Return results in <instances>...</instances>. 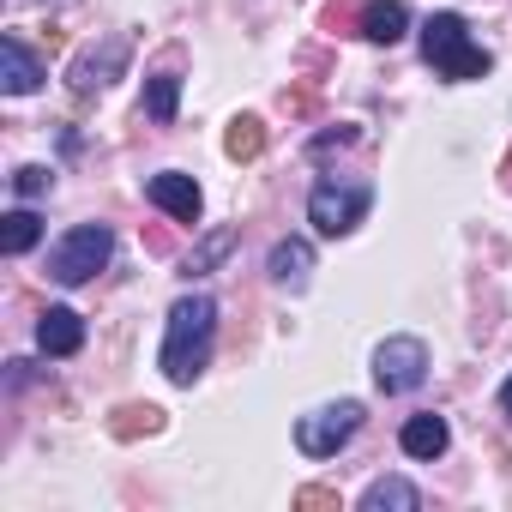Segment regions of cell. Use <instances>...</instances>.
Returning a JSON list of instances; mask_svg holds the SVG:
<instances>
[{"label":"cell","mask_w":512,"mask_h":512,"mask_svg":"<svg viewBox=\"0 0 512 512\" xmlns=\"http://www.w3.org/2000/svg\"><path fill=\"white\" fill-rule=\"evenodd\" d=\"M37 241H43V223H37V211H7V217H0V247H7L13 260H19V253H31Z\"/></svg>","instance_id":"obj_14"},{"label":"cell","mask_w":512,"mask_h":512,"mask_svg":"<svg viewBox=\"0 0 512 512\" xmlns=\"http://www.w3.org/2000/svg\"><path fill=\"white\" fill-rule=\"evenodd\" d=\"M223 151L235 157V163H247V157H260L266 151V127L253 121V115H241L235 127H229V139H223Z\"/></svg>","instance_id":"obj_16"},{"label":"cell","mask_w":512,"mask_h":512,"mask_svg":"<svg viewBox=\"0 0 512 512\" xmlns=\"http://www.w3.org/2000/svg\"><path fill=\"white\" fill-rule=\"evenodd\" d=\"M422 55H428V67H434L440 79H458V85L488 73V49L470 43V25H464L458 13H434V19L422 25Z\"/></svg>","instance_id":"obj_2"},{"label":"cell","mask_w":512,"mask_h":512,"mask_svg":"<svg viewBox=\"0 0 512 512\" xmlns=\"http://www.w3.org/2000/svg\"><path fill=\"white\" fill-rule=\"evenodd\" d=\"M151 205L163 211V217H175V223H199V211H205V193H199V181L193 175H181V169H163V175H151Z\"/></svg>","instance_id":"obj_7"},{"label":"cell","mask_w":512,"mask_h":512,"mask_svg":"<svg viewBox=\"0 0 512 512\" xmlns=\"http://www.w3.org/2000/svg\"><path fill=\"white\" fill-rule=\"evenodd\" d=\"M211 338H217V302L211 296H181L169 308V332H163V374L169 386H193L211 362Z\"/></svg>","instance_id":"obj_1"},{"label":"cell","mask_w":512,"mask_h":512,"mask_svg":"<svg viewBox=\"0 0 512 512\" xmlns=\"http://www.w3.org/2000/svg\"><path fill=\"white\" fill-rule=\"evenodd\" d=\"M121 61H127V43L115 37V43H109L103 55H85V61L73 67V85H79V91H91V85H109V73H115Z\"/></svg>","instance_id":"obj_15"},{"label":"cell","mask_w":512,"mask_h":512,"mask_svg":"<svg viewBox=\"0 0 512 512\" xmlns=\"http://www.w3.org/2000/svg\"><path fill=\"white\" fill-rule=\"evenodd\" d=\"M368 205H374V187L368 181H320L308 193V223L320 235H350L368 217Z\"/></svg>","instance_id":"obj_4"},{"label":"cell","mask_w":512,"mask_h":512,"mask_svg":"<svg viewBox=\"0 0 512 512\" xmlns=\"http://www.w3.org/2000/svg\"><path fill=\"white\" fill-rule=\"evenodd\" d=\"M410 31V13H404V0H374V7H362V37L368 43H398Z\"/></svg>","instance_id":"obj_11"},{"label":"cell","mask_w":512,"mask_h":512,"mask_svg":"<svg viewBox=\"0 0 512 512\" xmlns=\"http://www.w3.org/2000/svg\"><path fill=\"white\" fill-rule=\"evenodd\" d=\"M109 253H115L109 223H79V229H67V235L49 247V278H55V284H91V278L109 266Z\"/></svg>","instance_id":"obj_3"},{"label":"cell","mask_w":512,"mask_h":512,"mask_svg":"<svg viewBox=\"0 0 512 512\" xmlns=\"http://www.w3.org/2000/svg\"><path fill=\"white\" fill-rule=\"evenodd\" d=\"M416 512L422 506V494L404 482V476H380V482H368V494H362V512Z\"/></svg>","instance_id":"obj_13"},{"label":"cell","mask_w":512,"mask_h":512,"mask_svg":"<svg viewBox=\"0 0 512 512\" xmlns=\"http://www.w3.org/2000/svg\"><path fill=\"white\" fill-rule=\"evenodd\" d=\"M446 440H452V434H446V422H440L434 410H428V416H410V422H404V434H398V446H404L410 458H440V452H446Z\"/></svg>","instance_id":"obj_12"},{"label":"cell","mask_w":512,"mask_h":512,"mask_svg":"<svg viewBox=\"0 0 512 512\" xmlns=\"http://www.w3.org/2000/svg\"><path fill=\"white\" fill-rule=\"evenodd\" d=\"M428 380V344L422 338H386L374 350V386L380 392H416Z\"/></svg>","instance_id":"obj_6"},{"label":"cell","mask_w":512,"mask_h":512,"mask_svg":"<svg viewBox=\"0 0 512 512\" xmlns=\"http://www.w3.org/2000/svg\"><path fill=\"white\" fill-rule=\"evenodd\" d=\"M296 506H338V494H332V488H302Z\"/></svg>","instance_id":"obj_20"},{"label":"cell","mask_w":512,"mask_h":512,"mask_svg":"<svg viewBox=\"0 0 512 512\" xmlns=\"http://www.w3.org/2000/svg\"><path fill=\"white\" fill-rule=\"evenodd\" d=\"M49 181H55V175H49L43 163H25V169L13 175V187H19V199H43V193H49Z\"/></svg>","instance_id":"obj_18"},{"label":"cell","mask_w":512,"mask_h":512,"mask_svg":"<svg viewBox=\"0 0 512 512\" xmlns=\"http://www.w3.org/2000/svg\"><path fill=\"white\" fill-rule=\"evenodd\" d=\"M175 103H181V79H175V73H157V79L145 85V115H151V121H175Z\"/></svg>","instance_id":"obj_17"},{"label":"cell","mask_w":512,"mask_h":512,"mask_svg":"<svg viewBox=\"0 0 512 512\" xmlns=\"http://www.w3.org/2000/svg\"><path fill=\"white\" fill-rule=\"evenodd\" d=\"M356 428H362V404L344 398V404H326V410L302 416V422H296V446H302L308 458H332L338 446L356 440Z\"/></svg>","instance_id":"obj_5"},{"label":"cell","mask_w":512,"mask_h":512,"mask_svg":"<svg viewBox=\"0 0 512 512\" xmlns=\"http://www.w3.org/2000/svg\"><path fill=\"white\" fill-rule=\"evenodd\" d=\"M500 410H506V416H512V380H506V386H500Z\"/></svg>","instance_id":"obj_21"},{"label":"cell","mask_w":512,"mask_h":512,"mask_svg":"<svg viewBox=\"0 0 512 512\" xmlns=\"http://www.w3.org/2000/svg\"><path fill=\"white\" fill-rule=\"evenodd\" d=\"M266 272H272V284H290V290H302L308 284V272H314V247L308 241H278L272 247V260H266Z\"/></svg>","instance_id":"obj_10"},{"label":"cell","mask_w":512,"mask_h":512,"mask_svg":"<svg viewBox=\"0 0 512 512\" xmlns=\"http://www.w3.org/2000/svg\"><path fill=\"white\" fill-rule=\"evenodd\" d=\"M37 344H43V356H73V350L85 344V320H79L73 308H49V314L37 320Z\"/></svg>","instance_id":"obj_9"},{"label":"cell","mask_w":512,"mask_h":512,"mask_svg":"<svg viewBox=\"0 0 512 512\" xmlns=\"http://www.w3.org/2000/svg\"><path fill=\"white\" fill-rule=\"evenodd\" d=\"M0 85H7V97H31L43 85V61L19 37H0Z\"/></svg>","instance_id":"obj_8"},{"label":"cell","mask_w":512,"mask_h":512,"mask_svg":"<svg viewBox=\"0 0 512 512\" xmlns=\"http://www.w3.org/2000/svg\"><path fill=\"white\" fill-rule=\"evenodd\" d=\"M223 247H229V229H223V235H211V241H205V247L193 253V272H205V266L217 260V253H223Z\"/></svg>","instance_id":"obj_19"}]
</instances>
